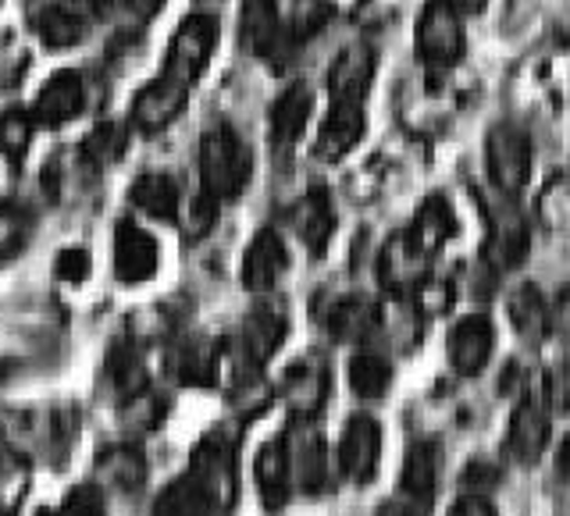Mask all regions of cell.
<instances>
[{"label":"cell","instance_id":"1","mask_svg":"<svg viewBox=\"0 0 570 516\" xmlns=\"http://www.w3.org/2000/svg\"><path fill=\"white\" fill-rule=\"evenodd\" d=\"M254 175V153L246 142L228 129V125H214L200 139V182L204 192H210L214 200H236L243 189L249 186Z\"/></svg>","mask_w":570,"mask_h":516},{"label":"cell","instance_id":"2","mask_svg":"<svg viewBox=\"0 0 570 516\" xmlns=\"http://www.w3.org/2000/svg\"><path fill=\"white\" fill-rule=\"evenodd\" d=\"M196 492L207 498L214 513H228L239 498V480H236V445L225 431H210L200 445L193 449L189 474H186Z\"/></svg>","mask_w":570,"mask_h":516},{"label":"cell","instance_id":"3","mask_svg":"<svg viewBox=\"0 0 570 516\" xmlns=\"http://www.w3.org/2000/svg\"><path fill=\"white\" fill-rule=\"evenodd\" d=\"M489 178L503 196L524 192L531 182V139L513 121H499L485 136Z\"/></svg>","mask_w":570,"mask_h":516},{"label":"cell","instance_id":"4","mask_svg":"<svg viewBox=\"0 0 570 516\" xmlns=\"http://www.w3.org/2000/svg\"><path fill=\"white\" fill-rule=\"evenodd\" d=\"M414 47L417 58L432 68H450L463 58L468 50V36H463V14H456L450 4L432 0L424 4L417 29H414Z\"/></svg>","mask_w":570,"mask_h":516},{"label":"cell","instance_id":"5","mask_svg":"<svg viewBox=\"0 0 570 516\" xmlns=\"http://www.w3.org/2000/svg\"><path fill=\"white\" fill-rule=\"evenodd\" d=\"M214 47H218V18L210 14H189L183 26L175 29L171 47H168V61H165V76L193 86L204 76V68L210 61Z\"/></svg>","mask_w":570,"mask_h":516},{"label":"cell","instance_id":"6","mask_svg":"<svg viewBox=\"0 0 570 516\" xmlns=\"http://www.w3.org/2000/svg\"><path fill=\"white\" fill-rule=\"evenodd\" d=\"M549 391H546V378L539 381V391H528L521 399V406L513 409L510 417V431H507V453L531 467L534 459L546 453L549 435H552V414H549Z\"/></svg>","mask_w":570,"mask_h":516},{"label":"cell","instance_id":"7","mask_svg":"<svg viewBox=\"0 0 570 516\" xmlns=\"http://www.w3.org/2000/svg\"><path fill=\"white\" fill-rule=\"evenodd\" d=\"M335 463L350 485H367L382 463V424L367 414L350 417L343 427V438H338Z\"/></svg>","mask_w":570,"mask_h":516},{"label":"cell","instance_id":"8","mask_svg":"<svg viewBox=\"0 0 570 516\" xmlns=\"http://www.w3.org/2000/svg\"><path fill=\"white\" fill-rule=\"evenodd\" d=\"M528 249H531V236H528V225L521 214L513 207L492 210L489 239H485V249H481V264H485L492 275H507L528 260Z\"/></svg>","mask_w":570,"mask_h":516},{"label":"cell","instance_id":"9","mask_svg":"<svg viewBox=\"0 0 570 516\" xmlns=\"http://www.w3.org/2000/svg\"><path fill=\"white\" fill-rule=\"evenodd\" d=\"M186 100H189V86L160 71V79L147 82L136 93V100H132V125H136L139 132H147V136L165 132L168 125L186 111Z\"/></svg>","mask_w":570,"mask_h":516},{"label":"cell","instance_id":"10","mask_svg":"<svg viewBox=\"0 0 570 516\" xmlns=\"http://www.w3.org/2000/svg\"><path fill=\"white\" fill-rule=\"evenodd\" d=\"M160 246L147 228L121 221L115 228V278L121 285H142L157 275Z\"/></svg>","mask_w":570,"mask_h":516},{"label":"cell","instance_id":"11","mask_svg":"<svg viewBox=\"0 0 570 516\" xmlns=\"http://www.w3.org/2000/svg\"><path fill=\"white\" fill-rule=\"evenodd\" d=\"M492 320L485 314H471L460 317L456 325L450 328V338H445V356H450V367L463 378H474V374L489 364L492 356Z\"/></svg>","mask_w":570,"mask_h":516},{"label":"cell","instance_id":"12","mask_svg":"<svg viewBox=\"0 0 570 516\" xmlns=\"http://www.w3.org/2000/svg\"><path fill=\"white\" fill-rule=\"evenodd\" d=\"M86 107V82L79 71H53V76L43 82L40 97L32 103V118L36 125H47V129H61L65 121L79 118Z\"/></svg>","mask_w":570,"mask_h":516},{"label":"cell","instance_id":"13","mask_svg":"<svg viewBox=\"0 0 570 516\" xmlns=\"http://www.w3.org/2000/svg\"><path fill=\"white\" fill-rule=\"evenodd\" d=\"M428 257L424 249L410 239V231L392 236L379 257V281L389 292H414L417 285L428 278Z\"/></svg>","mask_w":570,"mask_h":516},{"label":"cell","instance_id":"14","mask_svg":"<svg viewBox=\"0 0 570 516\" xmlns=\"http://www.w3.org/2000/svg\"><path fill=\"white\" fill-rule=\"evenodd\" d=\"M254 474H257V492H261L264 509L278 513L293 495V459H289V441H285V435L261 445Z\"/></svg>","mask_w":570,"mask_h":516},{"label":"cell","instance_id":"15","mask_svg":"<svg viewBox=\"0 0 570 516\" xmlns=\"http://www.w3.org/2000/svg\"><path fill=\"white\" fill-rule=\"evenodd\" d=\"M289 267V254H285V242L278 239V231L264 228L254 236V242L246 246L243 254V285L249 292H272L278 278Z\"/></svg>","mask_w":570,"mask_h":516},{"label":"cell","instance_id":"16","mask_svg":"<svg viewBox=\"0 0 570 516\" xmlns=\"http://www.w3.org/2000/svg\"><path fill=\"white\" fill-rule=\"evenodd\" d=\"M364 139V100H332L328 118L317 132V157L343 160Z\"/></svg>","mask_w":570,"mask_h":516},{"label":"cell","instance_id":"17","mask_svg":"<svg viewBox=\"0 0 570 516\" xmlns=\"http://www.w3.org/2000/svg\"><path fill=\"white\" fill-rule=\"evenodd\" d=\"M285 331H289V320H285L282 307H275V302H264V307H257L254 314L246 317L243 335H239V353H243V360H246L249 367L267 364V360H272V356L278 353Z\"/></svg>","mask_w":570,"mask_h":516},{"label":"cell","instance_id":"18","mask_svg":"<svg viewBox=\"0 0 570 516\" xmlns=\"http://www.w3.org/2000/svg\"><path fill=\"white\" fill-rule=\"evenodd\" d=\"M289 441V459H293V485L307 495H317L328 485V453L325 441L311 424H299V431L285 435Z\"/></svg>","mask_w":570,"mask_h":516},{"label":"cell","instance_id":"19","mask_svg":"<svg viewBox=\"0 0 570 516\" xmlns=\"http://www.w3.org/2000/svg\"><path fill=\"white\" fill-rule=\"evenodd\" d=\"M168 370L175 374L183 385L193 388H207L218 381V370H222V349L210 343V338H183L175 343V349L168 353Z\"/></svg>","mask_w":570,"mask_h":516},{"label":"cell","instance_id":"20","mask_svg":"<svg viewBox=\"0 0 570 516\" xmlns=\"http://www.w3.org/2000/svg\"><path fill=\"white\" fill-rule=\"evenodd\" d=\"M314 111V93L303 82L289 86L285 93L272 103V115H267V132L278 150H289L299 142V136L307 132V121Z\"/></svg>","mask_w":570,"mask_h":516},{"label":"cell","instance_id":"21","mask_svg":"<svg viewBox=\"0 0 570 516\" xmlns=\"http://www.w3.org/2000/svg\"><path fill=\"white\" fill-rule=\"evenodd\" d=\"M371 79H374V50L367 43H353L328 68V93L332 100H364Z\"/></svg>","mask_w":570,"mask_h":516},{"label":"cell","instance_id":"22","mask_svg":"<svg viewBox=\"0 0 570 516\" xmlns=\"http://www.w3.org/2000/svg\"><path fill=\"white\" fill-rule=\"evenodd\" d=\"M510 320L517 335L524 338V343H542V338L552 335V328H557V310L549 307V299L534 289V285H517V289L510 292Z\"/></svg>","mask_w":570,"mask_h":516},{"label":"cell","instance_id":"23","mask_svg":"<svg viewBox=\"0 0 570 516\" xmlns=\"http://www.w3.org/2000/svg\"><path fill=\"white\" fill-rule=\"evenodd\" d=\"M89 11H82L79 4H68V0H58V4H47L40 14H36V32H40L43 47L50 50H68L79 47L89 36Z\"/></svg>","mask_w":570,"mask_h":516},{"label":"cell","instance_id":"24","mask_svg":"<svg viewBox=\"0 0 570 516\" xmlns=\"http://www.w3.org/2000/svg\"><path fill=\"white\" fill-rule=\"evenodd\" d=\"M282 18L275 0H243V14H239V43L249 53H261V58H272L275 47L282 43Z\"/></svg>","mask_w":570,"mask_h":516},{"label":"cell","instance_id":"25","mask_svg":"<svg viewBox=\"0 0 570 516\" xmlns=\"http://www.w3.org/2000/svg\"><path fill=\"white\" fill-rule=\"evenodd\" d=\"M293 225L299 231L303 246L311 249L314 257H321L332 242V231H335V207H332V196L325 189H311L303 200L296 204L293 214Z\"/></svg>","mask_w":570,"mask_h":516},{"label":"cell","instance_id":"26","mask_svg":"<svg viewBox=\"0 0 570 516\" xmlns=\"http://www.w3.org/2000/svg\"><path fill=\"white\" fill-rule=\"evenodd\" d=\"M97 477L104 488L139 492L147 485V459H142L139 445H129V441L107 445V449L97 456Z\"/></svg>","mask_w":570,"mask_h":516},{"label":"cell","instance_id":"27","mask_svg":"<svg viewBox=\"0 0 570 516\" xmlns=\"http://www.w3.org/2000/svg\"><path fill=\"white\" fill-rule=\"evenodd\" d=\"M328 396V374L317 364H296L282 381V399L299 420H311Z\"/></svg>","mask_w":570,"mask_h":516},{"label":"cell","instance_id":"28","mask_svg":"<svg viewBox=\"0 0 570 516\" xmlns=\"http://www.w3.org/2000/svg\"><path fill=\"white\" fill-rule=\"evenodd\" d=\"M439 445L435 441H414L403 456V474H400V485L406 492L410 503H421L428 506L435 495L439 485Z\"/></svg>","mask_w":570,"mask_h":516},{"label":"cell","instance_id":"29","mask_svg":"<svg viewBox=\"0 0 570 516\" xmlns=\"http://www.w3.org/2000/svg\"><path fill=\"white\" fill-rule=\"evenodd\" d=\"M129 200L139 214H147L154 221H175L178 218V186L171 175H160V171H147L139 175L132 189H129Z\"/></svg>","mask_w":570,"mask_h":516},{"label":"cell","instance_id":"30","mask_svg":"<svg viewBox=\"0 0 570 516\" xmlns=\"http://www.w3.org/2000/svg\"><path fill=\"white\" fill-rule=\"evenodd\" d=\"M379 307H374L371 299H361V296H350L343 302H335V307L328 310L325 325L332 331V338H338V343H364V338H371V331L379 328Z\"/></svg>","mask_w":570,"mask_h":516},{"label":"cell","instance_id":"31","mask_svg":"<svg viewBox=\"0 0 570 516\" xmlns=\"http://www.w3.org/2000/svg\"><path fill=\"white\" fill-rule=\"evenodd\" d=\"M406 231L428 257H435L439 249L453 239V210H450V204H445L442 196H428V200L414 214V225H410Z\"/></svg>","mask_w":570,"mask_h":516},{"label":"cell","instance_id":"32","mask_svg":"<svg viewBox=\"0 0 570 516\" xmlns=\"http://www.w3.org/2000/svg\"><path fill=\"white\" fill-rule=\"evenodd\" d=\"M104 378L111 385L121 399H136L142 396L147 388V374H142V360L132 346H115L107 353V364H104Z\"/></svg>","mask_w":570,"mask_h":516},{"label":"cell","instance_id":"33","mask_svg":"<svg viewBox=\"0 0 570 516\" xmlns=\"http://www.w3.org/2000/svg\"><path fill=\"white\" fill-rule=\"evenodd\" d=\"M389 385H392V364L382 353L364 349L350 360V388L361 399H382Z\"/></svg>","mask_w":570,"mask_h":516},{"label":"cell","instance_id":"34","mask_svg":"<svg viewBox=\"0 0 570 516\" xmlns=\"http://www.w3.org/2000/svg\"><path fill=\"white\" fill-rule=\"evenodd\" d=\"M32 214L22 204H0V264L14 260L32 239Z\"/></svg>","mask_w":570,"mask_h":516},{"label":"cell","instance_id":"35","mask_svg":"<svg viewBox=\"0 0 570 516\" xmlns=\"http://www.w3.org/2000/svg\"><path fill=\"white\" fill-rule=\"evenodd\" d=\"M210 513L214 509L207 506V498L196 492V485L189 477L171 480L154 503V516H210Z\"/></svg>","mask_w":570,"mask_h":516},{"label":"cell","instance_id":"36","mask_svg":"<svg viewBox=\"0 0 570 516\" xmlns=\"http://www.w3.org/2000/svg\"><path fill=\"white\" fill-rule=\"evenodd\" d=\"M539 218L552 228L570 236V178H552V182L539 192Z\"/></svg>","mask_w":570,"mask_h":516},{"label":"cell","instance_id":"37","mask_svg":"<svg viewBox=\"0 0 570 516\" xmlns=\"http://www.w3.org/2000/svg\"><path fill=\"white\" fill-rule=\"evenodd\" d=\"M32 132H36V118L29 111H4L0 115V150L8 157H22L32 142Z\"/></svg>","mask_w":570,"mask_h":516},{"label":"cell","instance_id":"38","mask_svg":"<svg viewBox=\"0 0 570 516\" xmlns=\"http://www.w3.org/2000/svg\"><path fill=\"white\" fill-rule=\"evenodd\" d=\"M328 18H332V4H328V0H296L285 36H289L293 43H299V40H307V36L325 29Z\"/></svg>","mask_w":570,"mask_h":516},{"label":"cell","instance_id":"39","mask_svg":"<svg viewBox=\"0 0 570 516\" xmlns=\"http://www.w3.org/2000/svg\"><path fill=\"white\" fill-rule=\"evenodd\" d=\"M125 142H129V129L121 121H104L100 129L86 139V153L97 160V165H111L121 157Z\"/></svg>","mask_w":570,"mask_h":516},{"label":"cell","instance_id":"40","mask_svg":"<svg viewBox=\"0 0 570 516\" xmlns=\"http://www.w3.org/2000/svg\"><path fill=\"white\" fill-rule=\"evenodd\" d=\"M410 299H414V307L421 310V317H439L450 310L453 302V289L439 278H424L414 292H410Z\"/></svg>","mask_w":570,"mask_h":516},{"label":"cell","instance_id":"41","mask_svg":"<svg viewBox=\"0 0 570 516\" xmlns=\"http://www.w3.org/2000/svg\"><path fill=\"white\" fill-rule=\"evenodd\" d=\"M218 221V200H214L210 192H200L193 196L189 207H186V236L189 239H204L207 231Z\"/></svg>","mask_w":570,"mask_h":516},{"label":"cell","instance_id":"42","mask_svg":"<svg viewBox=\"0 0 570 516\" xmlns=\"http://www.w3.org/2000/svg\"><path fill=\"white\" fill-rule=\"evenodd\" d=\"M89 271H94V260H89L82 246L61 249L58 260H53V275H58V281H65V285H82L89 278Z\"/></svg>","mask_w":570,"mask_h":516},{"label":"cell","instance_id":"43","mask_svg":"<svg viewBox=\"0 0 570 516\" xmlns=\"http://www.w3.org/2000/svg\"><path fill=\"white\" fill-rule=\"evenodd\" d=\"M58 516H104V495L97 485H76L65 495Z\"/></svg>","mask_w":570,"mask_h":516},{"label":"cell","instance_id":"44","mask_svg":"<svg viewBox=\"0 0 570 516\" xmlns=\"http://www.w3.org/2000/svg\"><path fill=\"white\" fill-rule=\"evenodd\" d=\"M546 391H549V403L552 406L570 409V353L546 374Z\"/></svg>","mask_w":570,"mask_h":516},{"label":"cell","instance_id":"45","mask_svg":"<svg viewBox=\"0 0 570 516\" xmlns=\"http://www.w3.org/2000/svg\"><path fill=\"white\" fill-rule=\"evenodd\" d=\"M445 516H499V513H495V506L481 492H468V495L456 498Z\"/></svg>","mask_w":570,"mask_h":516},{"label":"cell","instance_id":"46","mask_svg":"<svg viewBox=\"0 0 570 516\" xmlns=\"http://www.w3.org/2000/svg\"><path fill=\"white\" fill-rule=\"evenodd\" d=\"M165 4L168 0H125V11H129L132 18H139V22H150V18L160 14Z\"/></svg>","mask_w":570,"mask_h":516},{"label":"cell","instance_id":"47","mask_svg":"<svg viewBox=\"0 0 570 516\" xmlns=\"http://www.w3.org/2000/svg\"><path fill=\"white\" fill-rule=\"evenodd\" d=\"M557 474L563 485H570V435L560 441V449H557Z\"/></svg>","mask_w":570,"mask_h":516},{"label":"cell","instance_id":"48","mask_svg":"<svg viewBox=\"0 0 570 516\" xmlns=\"http://www.w3.org/2000/svg\"><path fill=\"white\" fill-rule=\"evenodd\" d=\"M442 4H450L456 14H478L485 8V0H442Z\"/></svg>","mask_w":570,"mask_h":516},{"label":"cell","instance_id":"49","mask_svg":"<svg viewBox=\"0 0 570 516\" xmlns=\"http://www.w3.org/2000/svg\"><path fill=\"white\" fill-rule=\"evenodd\" d=\"M403 516H428V513H424V506H421V503H414V506H410Z\"/></svg>","mask_w":570,"mask_h":516},{"label":"cell","instance_id":"50","mask_svg":"<svg viewBox=\"0 0 570 516\" xmlns=\"http://www.w3.org/2000/svg\"><path fill=\"white\" fill-rule=\"evenodd\" d=\"M94 8L97 11H107V8H111V0H94Z\"/></svg>","mask_w":570,"mask_h":516},{"label":"cell","instance_id":"51","mask_svg":"<svg viewBox=\"0 0 570 516\" xmlns=\"http://www.w3.org/2000/svg\"><path fill=\"white\" fill-rule=\"evenodd\" d=\"M36 516H58V513H36Z\"/></svg>","mask_w":570,"mask_h":516}]
</instances>
